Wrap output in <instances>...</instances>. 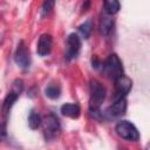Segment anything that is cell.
<instances>
[{"label": "cell", "mask_w": 150, "mask_h": 150, "mask_svg": "<svg viewBox=\"0 0 150 150\" xmlns=\"http://www.w3.org/2000/svg\"><path fill=\"white\" fill-rule=\"evenodd\" d=\"M90 100H89V114L93 117H98L100 107L105 98V88L97 80L90 81Z\"/></svg>", "instance_id": "cell-1"}, {"label": "cell", "mask_w": 150, "mask_h": 150, "mask_svg": "<svg viewBox=\"0 0 150 150\" xmlns=\"http://www.w3.org/2000/svg\"><path fill=\"white\" fill-rule=\"evenodd\" d=\"M102 68H103V71L108 75V77L112 79L114 81L123 75V66L120 57L116 54H110L104 61Z\"/></svg>", "instance_id": "cell-2"}, {"label": "cell", "mask_w": 150, "mask_h": 150, "mask_svg": "<svg viewBox=\"0 0 150 150\" xmlns=\"http://www.w3.org/2000/svg\"><path fill=\"white\" fill-rule=\"evenodd\" d=\"M41 124L43 125V135L47 141L54 139L59 136L61 131V124L59 118L54 114H48L45 116V118L41 121Z\"/></svg>", "instance_id": "cell-3"}, {"label": "cell", "mask_w": 150, "mask_h": 150, "mask_svg": "<svg viewBox=\"0 0 150 150\" xmlns=\"http://www.w3.org/2000/svg\"><path fill=\"white\" fill-rule=\"evenodd\" d=\"M116 134L127 141H138L139 132L137 128L129 121H120L115 127Z\"/></svg>", "instance_id": "cell-4"}, {"label": "cell", "mask_w": 150, "mask_h": 150, "mask_svg": "<svg viewBox=\"0 0 150 150\" xmlns=\"http://www.w3.org/2000/svg\"><path fill=\"white\" fill-rule=\"evenodd\" d=\"M14 60L16 62V64L22 68V69H28L30 66V55H29V50L28 47L26 46L25 41H20L16 50H15V55H14Z\"/></svg>", "instance_id": "cell-5"}, {"label": "cell", "mask_w": 150, "mask_h": 150, "mask_svg": "<svg viewBox=\"0 0 150 150\" xmlns=\"http://www.w3.org/2000/svg\"><path fill=\"white\" fill-rule=\"evenodd\" d=\"M81 49V39L77 34L71 33L67 38V48H66V59L73 60L75 59Z\"/></svg>", "instance_id": "cell-6"}, {"label": "cell", "mask_w": 150, "mask_h": 150, "mask_svg": "<svg viewBox=\"0 0 150 150\" xmlns=\"http://www.w3.org/2000/svg\"><path fill=\"white\" fill-rule=\"evenodd\" d=\"M132 87V81L128 77V76H120L118 79L115 80V90H116V95L114 96V101L125 97V95L130 91Z\"/></svg>", "instance_id": "cell-7"}, {"label": "cell", "mask_w": 150, "mask_h": 150, "mask_svg": "<svg viewBox=\"0 0 150 150\" xmlns=\"http://www.w3.org/2000/svg\"><path fill=\"white\" fill-rule=\"evenodd\" d=\"M125 110H127V100L125 97H122L114 101V103L105 110V115L109 116L110 118L120 117L125 112Z\"/></svg>", "instance_id": "cell-8"}, {"label": "cell", "mask_w": 150, "mask_h": 150, "mask_svg": "<svg viewBox=\"0 0 150 150\" xmlns=\"http://www.w3.org/2000/svg\"><path fill=\"white\" fill-rule=\"evenodd\" d=\"M52 46H53V39L50 34H42L39 39L38 42V47H36V52L40 56H46L50 53L52 50Z\"/></svg>", "instance_id": "cell-9"}, {"label": "cell", "mask_w": 150, "mask_h": 150, "mask_svg": "<svg viewBox=\"0 0 150 150\" xmlns=\"http://www.w3.org/2000/svg\"><path fill=\"white\" fill-rule=\"evenodd\" d=\"M80 105L76 103H64L61 105V114L70 118H77L80 116Z\"/></svg>", "instance_id": "cell-10"}, {"label": "cell", "mask_w": 150, "mask_h": 150, "mask_svg": "<svg viewBox=\"0 0 150 150\" xmlns=\"http://www.w3.org/2000/svg\"><path fill=\"white\" fill-rule=\"evenodd\" d=\"M18 97H19V95L15 94V93L12 91V90L6 95V97L4 98L2 105H1V112H2L4 116H7V115H8L9 110L12 109V107H13V104L15 103V101L18 100Z\"/></svg>", "instance_id": "cell-11"}, {"label": "cell", "mask_w": 150, "mask_h": 150, "mask_svg": "<svg viewBox=\"0 0 150 150\" xmlns=\"http://www.w3.org/2000/svg\"><path fill=\"white\" fill-rule=\"evenodd\" d=\"M114 19L111 16H103L100 22V32L102 35L108 36L114 28Z\"/></svg>", "instance_id": "cell-12"}, {"label": "cell", "mask_w": 150, "mask_h": 150, "mask_svg": "<svg viewBox=\"0 0 150 150\" xmlns=\"http://www.w3.org/2000/svg\"><path fill=\"white\" fill-rule=\"evenodd\" d=\"M45 95L52 100H56L60 97L61 95V87L57 83H49L46 88H45Z\"/></svg>", "instance_id": "cell-13"}, {"label": "cell", "mask_w": 150, "mask_h": 150, "mask_svg": "<svg viewBox=\"0 0 150 150\" xmlns=\"http://www.w3.org/2000/svg\"><path fill=\"white\" fill-rule=\"evenodd\" d=\"M103 7H104V12L108 15H112L120 11V2L117 0H107L103 2Z\"/></svg>", "instance_id": "cell-14"}, {"label": "cell", "mask_w": 150, "mask_h": 150, "mask_svg": "<svg viewBox=\"0 0 150 150\" xmlns=\"http://www.w3.org/2000/svg\"><path fill=\"white\" fill-rule=\"evenodd\" d=\"M91 30H93V21L90 19L86 20L83 23H81L79 26V33L81 34V36L83 39H88L90 36Z\"/></svg>", "instance_id": "cell-15"}, {"label": "cell", "mask_w": 150, "mask_h": 150, "mask_svg": "<svg viewBox=\"0 0 150 150\" xmlns=\"http://www.w3.org/2000/svg\"><path fill=\"white\" fill-rule=\"evenodd\" d=\"M41 117L38 112H35L34 110L30 111L29 116H28V127L32 129V130H35L38 129L40 125H41Z\"/></svg>", "instance_id": "cell-16"}, {"label": "cell", "mask_w": 150, "mask_h": 150, "mask_svg": "<svg viewBox=\"0 0 150 150\" xmlns=\"http://www.w3.org/2000/svg\"><path fill=\"white\" fill-rule=\"evenodd\" d=\"M23 90V81L21 79H16L13 81V84H12V91H14L15 94L20 95Z\"/></svg>", "instance_id": "cell-17"}, {"label": "cell", "mask_w": 150, "mask_h": 150, "mask_svg": "<svg viewBox=\"0 0 150 150\" xmlns=\"http://www.w3.org/2000/svg\"><path fill=\"white\" fill-rule=\"evenodd\" d=\"M7 138V122L2 121V123H0V142L6 141Z\"/></svg>", "instance_id": "cell-18"}, {"label": "cell", "mask_w": 150, "mask_h": 150, "mask_svg": "<svg viewBox=\"0 0 150 150\" xmlns=\"http://www.w3.org/2000/svg\"><path fill=\"white\" fill-rule=\"evenodd\" d=\"M54 5H55V1H52V0L45 1V2L42 4V12H43V14H47V13L54 7Z\"/></svg>", "instance_id": "cell-19"}, {"label": "cell", "mask_w": 150, "mask_h": 150, "mask_svg": "<svg viewBox=\"0 0 150 150\" xmlns=\"http://www.w3.org/2000/svg\"><path fill=\"white\" fill-rule=\"evenodd\" d=\"M91 64H93V67H94V68H96V69H97V68H100V67H101V64H102V63H101V61L98 60V57H97L96 55H94V56L91 57Z\"/></svg>", "instance_id": "cell-20"}, {"label": "cell", "mask_w": 150, "mask_h": 150, "mask_svg": "<svg viewBox=\"0 0 150 150\" xmlns=\"http://www.w3.org/2000/svg\"><path fill=\"white\" fill-rule=\"evenodd\" d=\"M89 5H90V2H89V1H86V4H83V6H82L83 11H87V8L89 7Z\"/></svg>", "instance_id": "cell-21"}, {"label": "cell", "mask_w": 150, "mask_h": 150, "mask_svg": "<svg viewBox=\"0 0 150 150\" xmlns=\"http://www.w3.org/2000/svg\"><path fill=\"white\" fill-rule=\"evenodd\" d=\"M118 150H127V149H125V148H120Z\"/></svg>", "instance_id": "cell-22"}]
</instances>
